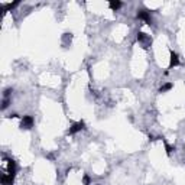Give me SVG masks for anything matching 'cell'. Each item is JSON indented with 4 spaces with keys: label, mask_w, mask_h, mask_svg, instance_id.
<instances>
[{
    "label": "cell",
    "mask_w": 185,
    "mask_h": 185,
    "mask_svg": "<svg viewBox=\"0 0 185 185\" xmlns=\"http://www.w3.org/2000/svg\"><path fill=\"white\" fill-rule=\"evenodd\" d=\"M178 62H179V59H178V55L177 54H171V67H175V65H178Z\"/></svg>",
    "instance_id": "obj_4"
},
{
    "label": "cell",
    "mask_w": 185,
    "mask_h": 185,
    "mask_svg": "<svg viewBox=\"0 0 185 185\" xmlns=\"http://www.w3.org/2000/svg\"><path fill=\"white\" fill-rule=\"evenodd\" d=\"M33 126V119L31 116H23L22 119V129H31Z\"/></svg>",
    "instance_id": "obj_1"
},
{
    "label": "cell",
    "mask_w": 185,
    "mask_h": 185,
    "mask_svg": "<svg viewBox=\"0 0 185 185\" xmlns=\"http://www.w3.org/2000/svg\"><path fill=\"white\" fill-rule=\"evenodd\" d=\"M82 127H84V123H82V121L75 123V124H73V127L70 129V133H71V135H73V133H77V132H80Z\"/></svg>",
    "instance_id": "obj_3"
},
{
    "label": "cell",
    "mask_w": 185,
    "mask_h": 185,
    "mask_svg": "<svg viewBox=\"0 0 185 185\" xmlns=\"http://www.w3.org/2000/svg\"><path fill=\"white\" fill-rule=\"evenodd\" d=\"M110 7H112L113 10H117V9L120 7V1H112V3H110Z\"/></svg>",
    "instance_id": "obj_5"
},
{
    "label": "cell",
    "mask_w": 185,
    "mask_h": 185,
    "mask_svg": "<svg viewBox=\"0 0 185 185\" xmlns=\"http://www.w3.org/2000/svg\"><path fill=\"white\" fill-rule=\"evenodd\" d=\"M137 17L142 19V20H145V22H151V15H149V12H146V10H139Z\"/></svg>",
    "instance_id": "obj_2"
}]
</instances>
